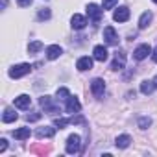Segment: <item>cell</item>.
<instances>
[{
  "label": "cell",
  "instance_id": "23",
  "mask_svg": "<svg viewBox=\"0 0 157 157\" xmlns=\"http://www.w3.org/2000/svg\"><path fill=\"white\" fill-rule=\"evenodd\" d=\"M50 15H52V13H50V10H48V8H41V10H39V13H37V19H39V21H48V19H50Z\"/></svg>",
  "mask_w": 157,
  "mask_h": 157
},
{
  "label": "cell",
  "instance_id": "16",
  "mask_svg": "<svg viewBox=\"0 0 157 157\" xmlns=\"http://www.w3.org/2000/svg\"><path fill=\"white\" fill-rule=\"evenodd\" d=\"M151 19H153V15H151V11H144V13L140 15V19H139V28H140V30H144V28H148V24L151 22Z\"/></svg>",
  "mask_w": 157,
  "mask_h": 157
},
{
  "label": "cell",
  "instance_id": "25",
  "mask_svg": "<svg viewBox=\"0 0 157 157\" xmlns=\"http://www.w3.org/2000/svg\"><path fill=\"white\" fill-rule=\"evenodd\" d=\"M57 100H67L68 96H70V93H68V89H65V87H61V89H57Z\"/></svg>",
  "mask_w": 157,
  "mask_h": 157
},
{
  "label": "cell",
  "instance_id": "3",
  "mask_svg": "<svg viewBox=\"0 0 157 157\" xmlns=\"http://www.w3.org/2000/svg\"><path fill=\"white\" fill-rule=\"evenodd\" d=\"M41 105L44 107V113H50V115H56V113H59V105L54 102V98L52 96H41Z\"/></svg>",
  "mask_w": 157,
  "mask_h": 157
},
{
  "label": "cell",
  "instance_id": "24",
  "mask_svg": "<svg viewBox=\"0 0 157 157\" xmlns=\"http://www.w3.org/2000/svg\"><path fill=\"white\" fill-rule=\"evenodd\" d=\"M150 126H151V118L150 117H140L139 118V128L140 129H148Z\"/></svg>",
  "mask_w": 157,
  "mask_h": 157
},
{
  "label": "cell",
  "instance_id": "20",
  "mask_svg": "<svg viewBox=\"0 0 157 157\" xmlns=\"http://www.w3.org/2000/svg\"><path fill=\"white\" fill-rule=\"evenodd\" d=\"M30 135H32L30 128H21V129L13 131V137H15L17 140H26V139H30Z\"/></svg>",
  "mask_w": 157,
  "mask_h": 157
},
{
  "label": "cell",
  "instance_id": "21",
  "mask_svg": "<svg viewBox=\"0 0 157 157\" xmlns=\"http://www.w3.org/2000/svg\"><path fill=\"white\" fill-rule=\"evenodd\" d=\"M153 89H155L153 80H144V82L140 83V93H142V94H151Z\"/></svg>",
  "mask_w": 157,
  "mask_h": 157
},
{
  "label": "cell",
  "instance_id": "26",
  "mask_svg": "<svg viewBox=\"0 0 157 157\" xmlns=\"http://www.w3.org/2000/svg\"><path fill=\"white\" fill-rule=\"evenodd\" d=\"M117 2H118V0H104V2H102L104 11H105V10H113V8L117 6Z\"/></svg>",
  "mask_w": 157,
  "mask_h": 157
},
{
  "label": "cell",
  "instance_id": "4",
  "mask_svg": "<svg viewBox=\"0 0 157 157\" xmlns=\"http://www.w3.org/2000/svg\"><path fill=\"white\" fill-rule=\"evenodd\" d=\"M87 15H89V19H91L93 22H100V19H102V15H104V8H100V6H96V4H89V6H87Z\"/></svg>",
  "mask_w": 157,
  "mask_h": 157
},
{
  "label": "cell",
  "instance_id": "14",
  "mask_svg": "<svg viewBox=\"0 0 157 157\" xmlns=\"http://www.w3.org/2000/svg\"><path fill=\"white\" fill-rule=\"evenodd\" d=\"M93 57H94L96 61L104 63V61L107 59V50H105V46H102V44L94 46V50H93Z\"/></svg>",
  "mask_w": 157,
  "mask_h": 157
},
{
  "label": "cell",
  "instance_id": "15",
  "mask_svg": "<svg viewBox=\"0 0 157 157\" xmlns=\"http://www.w3.org/2000/svg\"><path fill=\"white\" fill-rule=\"evenodd\" d=\"M61 54H63V50H61V46H59V44H52V46H48V48H46V57H48V59H52V61H54V59H57Z\"/></svg>",
  "mask_w": 157,
  "mask_h": 157
},
{
  "label": "cell",
  "instance_id": "30",
  "mask_svg": "<svg viewBox=\"0 0 157 157\" xmlns=\"http://www.w3.org/2000/svg\"><path fill=\"white\" fill-rule=\"evenodd\" d=\"M17 4H19L21 8H26V6H30V4H32V0H17Z\"/></svg>",
  "mask_w": 157,
  "mask_h": 157
},
{
  "label": "cell",
  "instance_id": "22",
  "mask_svg": "<svg viewBox=\"0 0 157 157\" xmlns=\"http://www.w3.org/2000/svg\"><path fill=\"white\" fill-rule=\"evenodd\" d=\"M41 48H43V43H41V41H33V43L28 44V52H30V54H37Z\"/></svg>",
  "mask_w": 157,
  "mask_h": 157
},
{
  "label": "cell",
  "instance_id": "1",
  "mask_svg": "<svg viewBox=\"0 0 157 157\" xmlns=\"http://www.w3.org/2000/svg\"><path fill=\"white\" fill-rule=\"evenodd\" d=\"M80 148H82V139H80V135H70V137L67 139V144H65L67 153H70V155L80 153Z\"/></svg>",
  "mask_w": 157,
  "mask_h": 157
},
{
  "label": "cell",
  "instance_id": "18",
  "mask_svg": "<svg viewBox=\"0 0 157 157\" xmlns=\"http://www.w3.org/2000/svg\"><path fill=\"white\" fill-rule=\"evenodd\" d=\"M35 135H37L39 139H43V137H48V139H50V137H54V135H56V128H50V126H44V128H39Z\"/></svg>",
  "mask_w": 157,
  "mask_h": 157
},
{
  "label": "cell",
  "instance_id": "28",
  "mask_svg": "<svg viewBox=\"0 0 157 157\" xmlns=\"http://www.w3.org/2000/svg\"><path fill=\"white\" fill-rule=\"evenodd\" d=\"M39 118H41V115H39V113H35V115H28V117H26V120H28V122H35V120H39Z\"/></svg>",
  "mask_w": 157,
  "mask_h": 157
},
{
  "label": "cell",
  "instance_id": "17",
  "mask_svg": "<svg viewBox=\"0 0 157 157\" xmlns=\"http://www.w3.org/2000/svg\"><path fill=\"white\" fill-rule=\"evenodd\" d=\"M17 113H15V109H11V107H8V109H4V115H2V122H6V124H10V122H15L17 120Z\"/></svg>",
  "mask_w": 157,
  "mask_h": 157
},
{
  "label": "cell",
  "instance_id": "2",
  "mask_svg": "<svg viewBox=\"0 0 157 157\" xmlns=\"http://www.w3.org/2000/svg\"><path fill=\"white\" fill-rule=\"evenodd\" d=\"M30 72H32V65L30 63H21V65H15V67L10 68V78L17 80V78H22Z\"/></svg>",
  "mask_w": 157,
  "mask_h": 157
},
{
  "label": "cell",
  "instance_id": "5",
  "mask_svg": "<svg viewBox=\"0 0 157 157\" xmlns=\"http://www.w3.org/2000/svg\"><path fill=\"white\" fill-rule=\"evenodd\" d=\"M91 91H93V94L96 98L104 96V93H105V82L102 80V78H94L93 83H91Z\"/></svg>",
  "mask_w": 157,
  "mask_h": 157
},
{
  "label": "cell",
  "instance_id": "19",
  "mask_svg": "<svg viewBox=\"0 0 157 157\" xmlns=\"http://www.w3.org/2000/svg\"><path fill=\"white\" fill-rule=\"evenodd\" d=\"M115 144H117V148H122V150H124V148H128V146L131 144V137L126 135V133H124V135H118L117 140H115Z\"/></svg>",
  "mask_w": 157,
  "mask_h": 157
},
{
  "label": "cell",
  "instance_id": "27",
  "mask_svg": "<svg viewBox=\"0 0 157 157\" xmlns=\"http://www.w3.org/2000/svg\"><path fill=\"white\" fill-rule=\"evenodd\" d=\"M54 124H56V128H59V129H63L65 126H68V124H70V118H57V120H56Z\"/></svg>",
  "mask_w": 157,
  "mask_h": 157
},
{
  "label": "cell",
  "instance_id": "32",
  "mask_svg": "<svg viewBox=\"0 0 157 157\" xmlns=\"http://www.w3.org/2000/svg\"><path fill=\"white\" fill-rule=\"evenodd\" d=\"M153 85H155V89H157V76L153 78Z\"/></svg>",
  "mask_w": 157,
  "mask_h": 157
},
{
  "label": "cell",
  "instance_id": "8",
  "mask_svg": "<svg viewBox=\"0 0 157 157\" xmlns=\"http://www.w3.org/2000/svg\"><path fill=\"white\" fill-rule=\"evenodd\" d=\"M65 102H67V105H65L67 113H80V109H82V104H80V100H78L76 96H68Z\"/></svg>",
  "mask_w": 157,
  "mask_h": 157
},
{
  "label": "cell",
  "instance_id": "29",
  "mask_svg": "<svg viewBox=\"0 0 157 157\" xmlns=\"http://www.w3.org/2000/svg\"><path fill=\"white\" fill-rule=\"evenodd\" d=\"M6 148H8V140L6 139H0V153L6 151Z\"/></svg>",
  "mask_w": 157,
  "mask_h": 157
},
{
  "label": "cell",
  "instance_id": "6",
  "mask_svg": "<svg viewBox=\"0 0 157 157\" xmlns=\"http://www.w3.org/2000/svg\"><path fill=\"white\" fill-rule=\"evenodd\" d=\"M104 41H105V44H109V46L118 44V35H117V32H115L113 26H107V28L104 30Z\"/></svg>",
  "mask_w": 157,
  "mask_h": 157
},
{
  "label": "cell",
  "instance_id": "33",
  "mask_svg": "<svg viewBox=\"0 0 157 157\" xmlns=\"http://www.w3.org/2000/svg\"><path fill=\"white\" fill-rule=\"evenodd\" d=\"M153 2H155V4H157V0H153Z\"/></svg>",
  "mask_w": 157,
  "mask_h": 157
},
{
  "label": "cell",
  "instance_id": "13",
  "mask_svg": "<svg viewBox=\"0 0 157 157\" xmlns=\"http://www.w3.org/2000/svg\"><path fill=\"white\" fill-rule=\"evenodd\" d=\"M113 19H115L117 22H126V21L129 19V10H128L126 6H122V8H118V10L115 11V15H113Z\"/></svg>",
  "mask_w": 157,
  "mask_h": 157
},
{
  "label": "cell",
  "instance_id": "11",
  "mask_svg": "<svg viewBox=\"0 0 157 157\" xmlns=\"http://www.w3.org/2000/svg\"><path fill=\"white\" fill-rule=\"evenodd\" d=\"M30 105H32V98L28 94H21V96L15 98V107L17 109H28Z\"/></svg>",
  "mask_w": 157,
  "mask_h": 157
},
{
  "label": "cell",
  "instance_id": "7",
  "mask_svg": "<svg viewBox=\"0 0 157 157\" xmlns=\"http://www.w3.org/2000/svg\"><path fill=\"white\" fill-rule=\"evenodd\" d=\"M151 52H153V50H151V46H150V44H140V46H137V48H135L133 57H135L137 61H142V59H146Z\"/></svg>",
  "mask_w": 157,
  "mask_h": 157
},
{
  "label": "cell",
  "instance_id": "9",
  "mask_svg": "<svg viewBox=\"0 0 157 157\" xmlns=\"http://www.w3.org/2000/svg\"><path fill=\"white\" fill-rule=\"evenodd\" d=\"M126 67V54L124 52H117L113 63H111V70H122Z\"/></svg>",
  "mask_w": 157,
  "mask_h": 157
},
{
  "label": "cell",
  "instance_id": "31",
  "mask_svg": "<svg viewBox=\"0 0 157 157\" xmlns=\"http://www.w3.org/2000/svg\"><path fill=\"white\" fill-rule=\"evenodd\" d=\"M151 59H153V61H155V63H157V48H155V50H153V52H151Z\"/></svg>",
  "mask_w": 157,
  "mask_h": 157
},
{
  "label": "cell",
  "instance_id": "12",
  "mask_svg": "<svg viewBox=\"0 0 157 157\" xmlns=\"http://www.w3.org/2000/svg\"><path fill=\"white\" fill-rule=\"evenodd\" d=\"M76 68L78 70H82V72H85V70H91L93 68V59L91 57H80L78 59V63H76Z\"/></svg>",
  "mask_w": 157,
  "mask_h": 157
},
{
  "label": "cell",
  "instance_id": "10",
  "mask_svg": "<svg viewBox=\"0 0 157 157\" xmlns=\"http://www.w3.org/2000/svg\"><path fill=\"white\" fill-rule=\"evenodd\" d=\"M70 22H72V28L74 30H83L85 26H87V19L83 17V15H72V19H70Z\"/></svg>",
  "mask_w": 157,
  "mask_h": 157
}]
</instances>
